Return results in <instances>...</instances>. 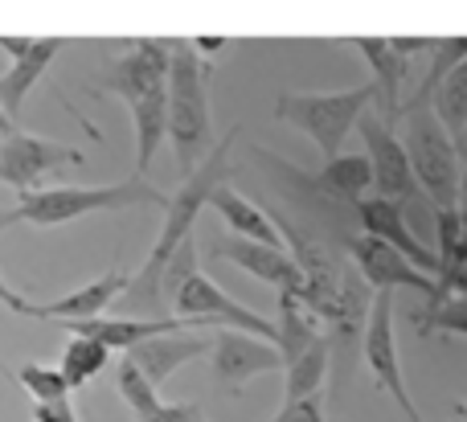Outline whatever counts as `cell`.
Masks as SVG:
<instances>
[{
	"label": "cell",
	"mask_w": 467,
	"mask_h": 422,
	"mask_svg": "<svg viewBox=\"0 0 467 422\" xmlns=\"http://www.w3.org/2000/svg\"><path fill=\"white\" fill-rule=\"evenodd\" d=\"M242 128H230L226 136L213 144V152L197 164L189 177H181L177 193H169V205H164V221L161 234H156V246L148 251V259L140 262V271L128 279V292H123V312L128 316H169L161 300V275L172 262V254L185 242H193V226L202 218V210L213 201L222 185H230V148L238 144Z\"/></svg>",
	"instance_id": "obj_1"
},
{
	"label": "cell",
	"mask_w": 467,
	"mask_h": 422,
	"mask_svg": "<svg viewBox=\"0 0 467 422\" xmlns=\"http://www.w3.org/2000/svg\"><path fill=\"white\" fill-rule=\"evenodd\" d=\"M169 193L148 185L144 177L111 180V185H62V189H37L16 201L0 218V234L13 226H66V221L90 218V213H128V210H164Z\"/></svg>",
	"instance_id": "obj_2"
},
{
	"label": "cell",
	"mask_w": 467,
	"mask_h": 422,
	"mask_svg": "<svg viewBox=\"0 0 467 422\" xmlns=\"http://www.w3.org/2000/svg\"><path fill=\"white\" fill-rule=\"evenodd\" d=\"M213 62L197 54L193 41H172L169 70V144L181 177L197 169L213 152V111H210Z\"/></svg>",
	"instance_id": "obj_3"
},
{
	"label": "cell",
	"mask_w": 467,
	"mask_h": 422,
	"mask_svg": "<svg viewBox=\"0 0 467 422\" xmlns=\"http://www.w3.org/2000/svg\"><path fill=\"white\" fill-rule=\"evenodd\" d=\"M373 107H378V87L373 82L348 90H283L275 98V119L304 131L328 164L340 156L348 131H357V123Z\"/></svg>",
	"instance_id": "obj_4"
},
{
	"label": "cell",
	"mask_w": 467,
	"mask_h": 422,
	"mask_svg": "<svg viewBox=\"0 0 467 422\" xmlns=\"http://www.w3.org/2000/svg\"><path fill=\"white\" fill-rule=\"evenodd\" d=\"M402 144L410 156V169L419 177V189L427 193V201L439 210H455L460 201V180L463 164L455 152V136L439 123L435 107H402Z\"/></svg>",
	"instance_id": "obj_5"
},
{
	"label": "cell",
	"mask_w": 467,
	"mask_h": 422,
	"mask_svg": "<svg viewBox=\"0 0 467 422\" xmlns=\"http://www.w3.org/2000/svg\"><path fill=\"white\" fill-rule=\"evenodd\" d=\"M361 131V144H365V156H369V169H373V197L381 201H394L398 210L410 218V226L427 213V193L419 189V177L410 169V156H406V144L398 136L394 123H386L373 111H365V119L357 123Z\"/></svg>",
	"instance_id": "obj_6"
},
{
	"label": "cell",
	"mask_w": 467,
	"mask_h": 422,
	"mask_svg": "<svg viewBox=\"0 0 467 422\" xmlns=\"http://www.w3.org/2000/svg\"><path fill=\"white\" fill-rule=\"evenodd\" d=\"M172 316L189 320L193 328H218V333L222 328H234V333H250V336H258V341L275 345V320L258 316L246 304L226 295L205 271H193V275L181 283V292L172 295Z\"/></svg>",
	"instance_id": "obj_7"
},
{
	"label": "cell",
	"mask_w": 467,
	"mask_h": 422,
	"mask_svg": "<svg viewBox=\"0 0 467 422\" xmlns=\"http://www.w3.org/2000/svg\"><path fill=\"white\" fill-rule=\"evenodd\" d=\"M169 70H172V37H140L128 41V54H119L103 74L87 82L95 95H115L128 107H136L140 98L156 95L169 87Z\"/></svg>",
	"instance_id": "obj_8"
},
{
	"label": "cell",
	"mask_w": 467,
	"mask_h": 422,
	"mask_svg": "<svg viewBox=\"0 0 467 422\" xmlns=\"http://www.w3.org/2000/svg\"><path fill=\"white\" fill-rule=\"evenodd\" d=\"M361 357L373 374V386L386 390L398 402V410L406 415V422H422L419 407H414L410 390L402 377V361H398V336H394V292H378L373 295V312H369V328L361 341Z\"/></svg>",
	"instance_id": "obj_9"
},
{
	"label": "cell",
	"mask_w": 467,
	"mask_h": 422,
	"mask_svg": "<svg viewBox=\"0 0 467 422\" xmlns=\"http://www.w3.org/2000/svg\"><path fill=\"white\" fill-rule=\"evenodd\" d=\"M87 156L70 144H57V139H46V136H33V131H8L0 139V180L16 193H37L41 180L49 172H57L62 164H82Z\"/></svg>",
	"instance_id": "obj_10"
},
{
	"label": "cell",
	"mask_w": 467,
	"mask_h": 422,
	"mask_svg": "<svg viewBox=\"0 0 467 422\" xmlns=\"http://www.w3.org/2000/svg\"><path fill=\"white\" fill-rule=\"evenodd\" d=\"M275 369H283V357L271 341H258L250 333H234V328L213 333V349H210L213 394H238L258 374H275Z\"/></svg>",
	"instance_id": "obj_11"
},
{
	"label": "cell",
	"mask_w": 467,
	"mask_h": 422,
	"mask_svg": "<svg viewBox=\"0 0 467 422\" xmlns=\"http://www.w3.org/2000/svg\"><path fill=\"white\" fill-rule=\"evenodd\" d=\"M345 246H348V262L361 271V279L369 283V292H398V287H410V292H422L431 300L435 295V275H427L422 267H414L406 254H398L394 246L378 242L369 234H345Z\"/></svg>",
	"instance_id": "obj_12"
},
{
	"label": "cell",
	"mask_w": 467,
	"mask_h": 422,
	"mask_svg": "<svg viewBox=\"0 0 467 422\" xmlns=\"http://www.w3.org/2000/svg\"><path fill=\"white\" fill-rule=\"evenodd\" d=\"M210 259L234 262L238 271H246L258 283L275 287L279 295H304V271L291 259L287 246H263V242H250V238L226 234L210 246Z\"/></svg>",
	"instance_id": "obj_13"
},
{
	"label": "cell",
	"mask_w": 467,
	"mask_h": 422,
	"mask_svg": "<svg viewBox=\"0 0 467 422\" xmlns=\"http://www.w3.org/2000/svg\"><path fill=\"white\" fill-rule=\"evenodd\" d=\"M353 221L361 226V234H369V238H378V242L394 246L398 254H406V259H410L414 267H422L427 275H439V254L422 242L419 230L410 226V218H406L394 201L365 197V201L353 210Z\"/></svg>",
	"instance_id": "obj_14"
},
{
	"label": "cell",
	"mask_w": 467,
	"mask_h": 422,
	"mask_svg": "<svg viewBox=\"0 0 467 422\" xmlns=\"http://www.w3.org/2000/svg\"><path fill=\"white\" fill-rule=\"evenodd\" d=\"M283 172L296 177L307 193L320 197V201H328V205H348V210H357L365 197H373V169H369V156L365 152H340L337 160H328L316 177L291 169V164H283Z\"/></svg>",
	"instance_id": "obj_15"
},
{
	"label": "cell",
	"mask_w": 467,
	"mask_h": 422,
	"mask_svg": "<svg viewBox=\"0 0 467 422\" xmlns=\"http://www.w3.org/2000/svg\"><path fill=\"white\" fill-rule=\"evenodd\" d=\"M128 292V279L119 271H103L99 279H87L82 287H74L70 295H57L49 304H37L33 320H54V324H82V320H99L111 312V304L123 300Z\"/></svg>",
	"instance_id": "obj_16"
},
{
	"label": "cell",
	"mask_w": 467,
	"mask_h": 422,
	"mask_svg": "<svg viewBox=\"0 0 467 422\" xmlns=\"http://www.w3.org/2000/svg\"><path fill=\"white\" fill-rule=\"evenodd\" d=\"M210 349H213V336L172 333V336H156V341L136 345V349L123 353V357H128L131 365H136L140 374L156 386V390H161V386L169 382L181 365H189V361H197V357H210Z\"/></svg>",
	"instance_id": "obj_17"
},
{
	"label": "cell",
	"mask_w": 467,
	"mask_h": 422,
	"mask_svg": "<svg viewBox=\"0 0 467 422\" xmlns=\"http://www.w3.org/2000/svg\"><path fill=\"white\" fill-rule=\"evenodd\" d=\"M353 46L361 49V57L373 70V87H378V115L386 123L402 119V87H406V57L394 49L389 37H353Z\"/></svg>",
	"instance_id": "obj_18"
},
{
	"label": "cell",
	"mask_w": 467,
	"mask_h": 422,
	"mask_svg": "<svg viewBox=\"0 0 467 422\" xmlns=\"http://www.w3.org/2000/svg\"><path fill=\"white\" fill-rule=\"evenodd\" d=\"M57 49H62V37H33V46L25 49L21 57H13V66L0 74V107L8 111V119L21 115L25 98H29V90L41 82V74L49 70Z\"/></svg>",
	"instance_id": "obj_19"
},
{
	"label": "cell",
	"mask_w": 467,
	"mask_h": 422,
	"mask_svg": "<svg viewBox=\"0 0 467 422\" xmlns=\"http://www.w3.org/2000/svg\"><path fill=\"white\" fill-rule=\"evenodd\" d=\"M328 341L324 333V320L307 308L299 295H279V316H275V349L283 357V369L296 365L312 345Z\"/></svg>",
	"instance_id": "obj_20"
},
{
	"label": "cell",
	"mask_w": 467,
	"mask_h": 422,
	"mask_svg": "<svg viewBox=\"0 0 467 422\" xmlns=\"http://www.w3.org/2000/svg\"><path fill=\"white\" fill-rule=\"evenodd\" d=\"M210 210L218 213L222 221L230 226L234 238H250V242H263V246H287L279 234V226H275V218L263 210V205H254L246 193H238L234 185H222L218 193H213Z\"/></svg>",
	"instance_id": "obj_21"
},
{
	"label": "cell",
	"mask_w": 467,
	"mask_h": 422,
	"mask_svg": "<svg viewBox=\"0 0 467 422\" xmlns=\"http://www.w3.org/2000/svg\"><path fill=\"white\" fill-rule=\"evenodd\" d=\"M283 402H304V398H316L324 394V382L332 377V345L320 341L296 361V365L283 369Z\"/></svg>",
	"instance_id": "obj_22"
},
{
	"label": "cell",
	"mask_w": 467,
	"mask_h": 422,
	"mask_svg": "<svg viewBox=\"0 0 467 422\" xmlns=\"http://www.w3.org/2000/svg\"><path fill=\"white\" fill-rule=\"evenodd\" d=\"M463 62H467V37H439V46L431 49V66L422 70L419 87L410 90V98H406L402 107H431L439 95V87L447 82V74Z\"/></svg>",
	"instance_id": "obj_23"
},
{
	"label": "cell",
	"mask_w": 467,
	"mask_h": 422,
	"mask_svg": "<svg viewBox=\"0 0 467 422\" xmlns=\"http://www.w3.org/2000/svg\"><path fill=\"white\" fill-rule=\"evenodd\" d=\"M107 365H111V349H103V345H95V341H82V336H70L66 349H62V365L57 369H62L66 386H70V394H74V390H82L95 374H103Z\"/></svg>",
	"instance_id": "obj_24"
},
{
	"label": "cell",
	"mask_w": 467,
	"mask_h": 422,
	"mask_svg": "<svg viewBox=\"0 0 467 422\" xmlns=\"http://www.w3.org/2000/svg\"><path fill=\"white\" fill-rule=\"evenodd\" d=\"M115 390H119V398L128 402V410H131L136 422H148L156 410H161V390H156V386L148 382L128 357L115 365Z\"/></svg>",
	"instance_id": "obj_25"
},
{
	"label": "cell",
	"mask_w": 467,
	"mask_h": 422,
	"mask_svg": "<svg viewBox=\"0 0 467 422\" xmlns=\"http://www.w3.org/2000/svg\"><path fill=\"white\" fill-rule=\"evenodd\" d=\"M0 374H8L21 390H29L33 407H37V402H66L70 398V386H66V377L57 365H21V369L0 365Z\"/></svg>",
	"instance_id": "obj_26"
},
{
	"label": "cell",
	"mask_w": 467,
	"mask_h": 422,
	"mask_svg": "<svg viewBox=\"0 0 467 422\" xmlns=\"http://www.w3.org/2000/svg\"><path fill=\"white\" fill-rule=\"evenodd\" d=\"M431 107H435L439 123H443L451 136H460L463 123H467V62L455 66V70L447 74V82L439 87V95H435V103Z\"/></svg>",
	"instance_id": "obj_27"
},
{
	"label": "cell",
	"mask_w": 467,
	"mask_h": 422,
	"mask_svg": "<svg viewBox=\"0 0 467 422\" xmlns=\"http://www.w3.org/2000/svg\"><path fill=\"white\" fill-rule=\"evenodd\" d=\"M414 328L422 336H467V295H451V300L435 304V308H419L414 312Z\"/></svg>",
	"instance_id": "obj_28"
},
{
	"label": "cell",
	"mask_w": 467,
	"mask_h": 422,
	"mask_svg": "<svg viewBox=\"0 0 467 422\" xmlns=\"http://www.w3.org/2000/svg\"><path fill=\"white\" fill-rule=\"evenodd\" d=\"M439 271L467 267V226L455 210H439Z\"/></svg>",
	"instance_id": "obj_29"
},
{
	"label": "cell",
	"mask_w": 467,
	"mask_h": 422,
	"mask_svg": "<svg viewBox=\"0 0 467 422\" xmlns=\"http://www.w3.org/2000/svg\"><path fill=\"white\" fill-rule=\"evenodd\" d=\"M271 422H328V402H324V394L304 402H283Z\"/></svg>",
	"instance_id": "obj_30"
},
{
	"label": "cell",
	"mask_w": 467,
	"mask_h": 422,
	"mask_svg": "<svg viewBox=\"0 0 467 422\" xmlns=\"http://www.w3.org/2000/svg\"><path fill=\"white\" fill-rule=\"evenodd\" d=\"M148 422H205V410L197 402H161V410Z\"/></svg>",
	"instance_id": "obj_31"
},
{
	"label": "cell",
	"mask_w": 467,
	"mask_h": 422,
	"mask_svg": "<svg viewBox=\"0 0 467 422\" xmlns=\"http://www.w3.org/2000/svg\"><path fill=\"white\" fill-rule=\"evenodd\" d=\"M33 422H78V410H74V402H37L33 407Z\"/></svg>",
	"instance_id": "obj_32"
},
{
	"label": "cell",
	"mask_w": 467,
	"mask_h": 422,
	"mask_svg": "<svg viewBox=\"0 0 467 422\" xmlns=\"http://www.w3.org/2000/svg\"><path fill=\"white\" fill-rule=\"evenodd\" d=\"M0 304H5L8 312H16V316H25V320H33V312H37V304H29L21 292H13V287L5 283V275H0Z\"/></svg>",
	"instance_id": "obj_33"
},
{
	"label": "cell",
	"mask_w": 467,
	"mask_h": 422,
	"mask_svg": "<svg viewBox=\"0 0 467 422\" xmlns=\"http://www.w3.org/2000/svg\"><path fill=\"white\" fill-rule=\"evenodd\" d=\"M389 41H394V49L406 57V62H410L414 54H422V49H435L439 46V37H389Z\"/></svg>",
	"instance_id": "obj_34"
},
{
	"label": "cell",
	"mask_w": 467,
	"mask_h": 422,
	"mask_svg": "<svg viewBox=\"0 0 467 422\" xmlns=\"http://www.w3.org/2000/svg\"><path fill=\"white\" fill-rule=\"evenodd\" d=\"M193 46H197V54L213 62V54H218V49H226V37H193Z\"/></svg>",
	"instance_id": "obj_35"
},
{
	"label": "cell",
	"mask_w": 467,
	"mask_h": 422,
	"mask_svg": "<svg viewBox=\"0 0 467 422\" xmlns=\"http://www.w3.org/2000/svg\"><path fill=\"white\" fill-rule=\"evenodd\" d=\"M455 213H460L463 226H467V169H463V180H460V201H455Z\"/></svg>",
	"instance_id": "obj_36"
},
{
	"label": "cell",
	"mask_w": 467,
	"mask_h": 422,
	"mask_svg": "<svg viewBox=\"0 0 467 422\" xmlns=\"http://www.w3.org/2000/svg\"><path fill=\"white\" fill-rule=\"evenodd\" d=\"M455 152H460V164L467 169V123H463V131L455 136Z\"/></svg>",
	"instance_id": "obj_37"
},
{
	"label": "cell",
	"mask_w": 467,
	"mask_h": 422,
	"mask_svg": "<svg viewBox=\"0 0 467 422\" xmlns=\"http://www.w3.org/2000/svg\"><path fill=\"white\" fill-rule=\"evenodd\" d=\"M8 131H16V119H8V111H5V107H0V139H5Z\"/></svg>",
	"instance_id": "obj_38"
},
{
	"label": "cell",
	"mask_w": 467,
	"mask_h": 422,
	"mask_svg": "<svg viewBox=\"0 0 467 422\" xmlns=\"http://www.w3.org/2000/svg\"><path fill=\"white\" fill-rule=\"evenodd\" d=\"M451 410H455V418H460V422H467V402H455Z\"/></svg>",
	"instance_id": "obj_39"
}]
</instances>
